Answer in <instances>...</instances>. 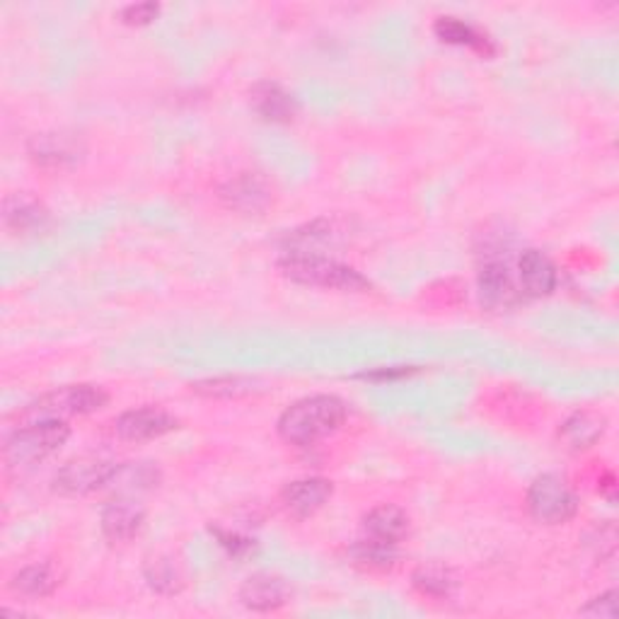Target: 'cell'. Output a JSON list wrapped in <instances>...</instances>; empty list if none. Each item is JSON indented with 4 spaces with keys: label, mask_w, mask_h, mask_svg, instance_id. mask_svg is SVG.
<instances>
[{
    "label": "cell",
    "mask_w": 619,
    "mask_h": 619,
    "mask_svg": "<svg viewBox=\"0 0 619 619\" xmlns=\"http://www.w3.org/2000/svg\"><path fill=\"white\" fill-rule=\"evenodd\" d=\"M479 298L487 307H508L516 303L518 291L504 262H487L479 271Z\"/></svg>",
    "instance_id": "cell-16"
},
{
    "label": "cell",
    "mask_w": 619,
    "mask_h": 619,
    "mask_svg": "<svg viewBox=\"0 0 619 619\" xmlns=\"http://www.w3.org/2000/svg\"><path fill=\"white\" fill-rule=\"evenodd\" d=\"M518 271L522 288H526V293L532 298L552 295L559 281L557 266H554L547 254H542L540 250L522 252L518 262Z\"/></svg>",
    "instance_id": "cell-14"
},
{
    "label": "cell",
    "mask_w": 619,
    "mask_h": 619,
    "mask_svg": "<svg viewBox=\"0 0 619 619\" xmlns=\"http://www.w3.org/2000/svg\"><path fill=\"white\" fill-rule=\"evenodd\" d=\"M291 585L281 576L274 573H254L240 589L242 605L254 612L279 610V607L291 601Z\"/></svg>",
    "instance_id": "cell-11"
},
{
    "label": "cell",
    "mask_w": 619,
    "mask_h": 619,
    "mask_svg": "<svg viewBox=\"0 0 619 619\" xmlns=\"http://www.w3.org/2000/svg\"><path fill=\"white\" fill-rule=\"evenodd\" d=\"M27 153L41 167H68L83 157L85 146L73 134L49 131L31 138L27 143Z\"/></svg>",
    "instance_id": "cell-9"
},
{
    "label": "cell",
    "mask_w": 619,
    "mask_h": 619,
    "mask_svg": "<svg viewBox=\"0 0 619 619\" xmlns=\"http://www.w3.org/2000/svg\"><path fill=\"white\" fill-rule=\"evenodd\" d=\"M332 494H334V484L329 482V479L305 477L286 484L281 498L283 506L288 508V514H293L295 518H310L315 516L329 498H332Z\"/></svg>",
    "instance_id": "cell-10"
},
{
    "label": "cell",
    "mask_w": 619,
    "mask_h": 619,
    "mask_svg": "<svg viewBox=\"0 0 619 619\" xmlns=\"http://www.w3.org/2000/svg\"><path fill=\"white\" fill-rule=\"evenodd\" d=\"M110 402V394L100 386H68L59 388L37 402H31L23 412V424L27 421H66L73 416H85L100 412Z\"/></svg>",
    "instance_id": "cell-4"
},
{
    "label": "cell",
    "mask_w": 619,
    "mask_h": 619,
    "mask_svg": "<svg viewBox=\"0 0 619 619\" xmlns=\"http://www.w3.org/2000/svg\"><path fill=\"white\" fill-rule=\"evenodd\" d=\"M279 271L293 283L313 288H332L344 293H361L370 288L366 276L319 252H286Z\"/></svg>",
    "instance_id": "cell-2"
},
{
    "label": "cell",
    "mask_w": 619,
    "mask_h": 619,
    "mask_svg": "<svg viewBox=\"0 0 619 619\" xmlns=\"http://www.w3.org/2000/svg\"><path fill=\"white\" fill-rule=\"evenodd\" d=\"M143 522L146 508L131 494H116L112 501H106L100 516L102 535L112 544L131 542L141 532Z\"/></svg>",
    "instance_id": "cell-7"
},
{
    "label": "cell",
    "mask_w": 619,
    "mask_h": 619,
    "mask_svg": "<svg viewBox=\"0 0 619 619\" xmlns=\"http://www.w3.org/2000/svg\"><path fill=\"white\" fill-rule=\"evenodd\" d=\"M605 416L595 412H576L567 421L561 424V441L567 443L571 451H589L605 433Z\"/></svg>",
    "instance_id": "cell-18"
},
{
    "label": "cell",
    "mask_w": 619,
    "mask_h": 619,
    "mask_svg": "<svg viewBox=\"0 0 619 619\" xmlns=\"http://www.w3.org/2000/svg\"><path fill=\"white\" fill-rule=\"evenodd\" d=\"M119 463L106 460L102 455H80L59 469L53 477V489L61 496H88L92 491L112 484V479L119 472Z\"/></svg>",
    "instance_id": "cell-6"
},
{
    "label": "cell",
    "mask_w": 619,
    "mask_h": 619,
    "mask_svg": "<svg viewBox=\"0 0 619 619\" xmlns=\"http://www.w3.org/2000/svg\"><path fill=\"white\" fill-rule=\"evenodd\" d=\"M530 516L544 526H564L579 514V496L559 475H540L528 489Z\"/></svg>",
    "instance_id": "cell-5"
},
{
    "label": "cell",
    "mask_w": 619,
    "mask_h": 619,
    "mask_svg": "<svg viewBox=\"0 0 619 619\" xmlns=\"http://www.w3.org/2000/svg\"><path fill=\"white\" fill-rule=\"evenodd\" d=\"M250 104L264 122L291 124L298 114V102L283 85L274 80H260L250 90Z\"/></svg>",
    "instance_id": "cell-12"
},
{
    "label": "cell",
    "mask_w": 619,
    "mask_h": 619,
    "mask_svg": "<svg viewBox=\"0 0 619 619\" xmlns=\"http://www.w3.org/2000/svg\"><path fill=\"white\" fill-rule=\"evenodd\" d=\"M412 585L431 601H451L460 589V581H457L455 571L443 567V564H424L414 571Z\"/></svg>",
    "instance_id": "cell-19"
},
{
    "label": "cell",
    "mask_w": 619,
    "mask_h": 619,
    "mask_svg": "<svg viewBox=\"0 0 619 619\" xmlns=\"http://www.w3.org/2000/svg\"><path fill=\"white\" fill-rule=\"evenodd\" d=\"M416 368H409V366H392V368H376V370H370V372H361L358 378L363 380H400L404 376H412Z\"/></svg>",
    "instance_id": "cell-28"
},
{
    "label": "cell",
    "mask_w": 619,
    "mask_h": 619,
    "mask_svg": "<svg viewBox=\"0 0 619 619\" xmlns=\"http://www.w3.org/2000/svg\"><path fill=\"white\" fill-rule=\"evenodd\" d=\"M397 547L400 544H388V542H380V540L363 538L354 544V547L349 549V554H351V559H354L356 567H363L368 571H388L400 559Z\"/></svg>",
    "instance_id": "cell-23"
},
{
    "label": "cell",
    "mask_w": 619,
    "mask_h": 619,
    "mask_svg": "<svg viewBox=\"0 0 619 619\" xmlns=\"http://www.w3.org/2000/svg\"><path fill=\"white\" fill-rule=\"evenodd\" d=\"M157 15H160L157 3H134V5H126L119 17L124 25L143 27V25H151Z\"/></svg>",
    "instance_id": "cell-26"
},
{
    "label": "cell",
    "mask_w": 619,
    "mask_h": 619,
    "mask_svg": "<svg viewBox=\"0 0 619 619\" xmlns=\"http://www.w3.org/2000/svg\"><path fill=\"white\" fill-rule=\"evenodd\" d=\"M433 31L441 41H447V45H457V47H469L482 53V56H491V53L496 51L487 35H482L477 27L467 25L457 17H439L433 25Z\"/></svg>",
    "instance_id": "cell-20"
},
{
    "label": "cell",
    "mask_w": 619,
    "mask_h": 619,
    "mask_svg": "<svg viewBox=\"0 0 619 619\" xmlns=\"http://www.w3.org/2000/svg\"><path fill=\"white\" fill-rule=\"evenodd\" d=\"M3 220L13 232L27 235L45 230V226L49 223V211L41 206L37 199H31L27 194H13L5 199Z\"/></svg>",
    "instance_id": "cell-17"
},
{
    "label": "cell",
    "mask_w": 619,
    "mask_h": 619,
    "mask_svg": "<svg viewBox=\"0 0 619 619\" xmlns=\"http://www.w3.org/2000/svg\"><path fill=\"white\" fill-rule=\"evenodd\" d=\"M260 382L254 378L244 376H218V378H206L199 382H191V392L201 394V397L209 400H238L248 397V394L257 392Z\"/></svg>",
    "instance_id": "cell-22"
},
{
    "label": "cell",
    "mask_w": 619,
    "mask_h": 619,
    "mask_svg": "<svg viewBox=\"0 0 619 619\" xmlns=\"http://www.w3.org/2000/svg\"><path fill=\"white\" fill-rule=\"evenodd\" d=\"M177 426L179 421L165 409L138 407V409L124 412L119 419H116L114 429L122 441L143 443V441L160 439V435H165V433H173Z\"/></svg>",
    "instance_id": "cell-8"
},
{
    "label": "cell",
    "mask_w": 619,
    "mask_h": 619,
    "mask_svg": "<svg viewBox=\"0 0 619 619\" xmlns=\"http://www.w3.org/2000/svg\"><path fill=\"white\" fill-rule=\"evenodd\" d=\"M226 206L240 213H262L271 204V189L257 175H240L220 189Z\"/></svg>",
    "instance_id": "cell-13"
},
{
    "label": "cell",
    "mask_w": 619,
    "mask_h": 619,
    "mask_svg": "<svg viewBox=\"0 0 619 619\" xmlns=\"http://www.w3.org/2000/svg\"><path fill=\"white\" fill-rule=\"evenodd\" d=\"M59 573L51 564H31L13 576L10 589L25 597H47L59 589Z\"/></svg>",
    "instance_id": "cell-21"
},
{
    "label": "cell",
    "mask_w": 619,
    "mask_h": 619,
    "mask_svg": "<svg viewBox=\"0 0 619 619\" xmlns=\"http://www.w3.org/2000/svg\"><path fill=\"white\" fill-rule=\"evenodd\" d=\"M143 576L151 589L160 595H175L185 589V576L177 567V561L173 557H165V554H157V557L148 559L143 567Z\"/></svg>",
    "instance_id": "cell-24"
},
{
    "label": "cell",
    "mask_w": 619,
    "mask_h": 619,
    "mask_svg": "<svg viewBox=\"0 0 619 619\" xmlns=\"http://www.w3.org/2000/svg\"><path fill=\"white\" fill-rule=\"evenodd\" d=\"M346 402L334 394H313L293 402L279 419V435L291 445H315L337 433L346 421Z\"/></svg>",
    "instance_id": "cell-1"
},
{
    "label": "cell",
    "mask_w": 619,
    "mask_h": 619,
    "mask_svg": "<svg viewBox=\"0 0 619 619\" xmlns=\"http://www.w3.org/2000/svg\"><path fill=\"white\" fill-rule=\"evenodd\" d=\"M581 612L591 615V617H601V619H612L617 615V591H607L603 595H597L595 601L585 605Z\"/></svg>",
    "instance_id": "cell-27"
},
{
    "label": "cell",
    "mask_w": 619,
    "mask_h": 619,
    "mask_svg": "<svg viewBox=\"0 0 619 619\" xmlns=\"http://www.w3.org/2000/svg\"><path fill=\"white\" fill-rule=\"evenodd\" d=\"M213 535L218 538L220 547H226L230 557H235V559L248 557V554H252L254 547H257V544H254V540L240 535V532H230V530H223V528H213Z\"/></svg>",
    "instance_id": "cell-25"
},
{
    "label": "cell",
    "mask_w": 619,
    "mask_h": 619,
    "mask_svg": "<svg viewBox=\"0 0 619 619\" xmlns=\"http://www.w3.org/2000/svg\"><path fill=\"white\" fill-rule=\"evenodd\" d=\"M409 535V516L397 506H378L363 516V538L400 544Z\"/></svg>",
    "instance_id": "cell-15"
},
{
    "label": "cell",
    "mask_w": 619,
    "mask_h": 619,
    "mask_svg": "<svg viewBox=\"0 0 619 619\" xmlns=\"http://www.w3.org/2000/svg\"><path fill=\"white\" fill-rule=\"evenodd\" d=\"M71 429L66 421H27L5 443L8 467H31L47 460L66 445Z\"/></svg>",
    "instance_id": "cell-3"
}]
</instances>
